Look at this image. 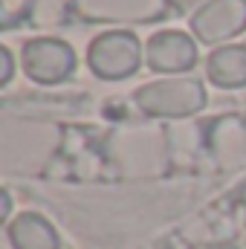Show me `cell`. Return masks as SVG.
Listing matches in <instances>:
<instances>
[{"instance_id":"cell-5","label":"cell","mask_w":246,"mask_h":249,"mask_svg":"<svg viewBox=\"0 0 246 249\" xmlns=\"http://www.w3.org/2000/svg\"><path fill=\"white\" fill-rule=\"evenodd\" d=\"M145 58L154 72H185L197 64V47L185 32H157L148 41Z\"/></svg>"},{"instance_id":"cell-1","label":"cell","mask_w":246,"mask_h":249,"mask_svg":"<svg viewBox=\"0 0 246 249\" xmlns=\"http://www.w3.org/2000/svg\"><path fill=\"white\" fill-rule=\"evenodd\" d=\"M136 107L145 110L148 116H165V119H180L203 110L206 105V90L197 78H162L151 81L136 90Z\"/></svg>"},{"instance_id":"cell-4","label":"cell","mask_w":246,"mask_h":249,"mask_svg":"<svg viewBox=\"0 0 246 249\" xmlns=\"http://www.w3.org/2000/svg\"><path fill=\"white\" fill-rule=\"evenodd\" d=\"M191 29L203 44H220L246 29V0H209L191 18Z\"/></svg>"},{"instance_id":"cell-6","label":"cell","mask_w":246,"mask_h":249,"mask_svg":"<svg viewBox=\"0 0 246 249\" xmlns=\"http://www.w3.org/2000/svg\"><path fill=\"white\" fill-rule=\"evenodd\" d=\"M6 235L15 249H61L55 226L47 217H41L38 212H23L20 217H15Z\"/></svg>"},{"instance_id":"cell-9","label":"cell","mask_w":246,"mask_h":249,"mask_svg":"<svg viewBox=\"0 0 246 249\" xmlns=\"http://www.w3.org/2000/svg\"><path fill=\"white\" fill-rule=\"evenodd\" d=\"M9 212H12V200H9V191H3V206H0V220L3 223L9 220Z\"/></svg>"},{"instance_id":"cell-8","label":"cell","mask_w":246,"mask_h":249,"mask_svg":"<svg viewBox=\"0 0 246 249\" xmlns=\"http://www.w3.org/2000/svg\"><path fill=\"white\" fill-rule=\"evenodd\" d=\"M0 67H3L0 70V84H9L12 81V72H15V61H12V53L6 47L0 50Z\"/></svg>"},{"instance_id":"cell-2","label":"cell","mask_w":246,"mask_h":249,"mask_svg":"<svg viewBox=\"0 0 246 249\" xmlns=\"http://www.w3.org/2000/svg\"><path fill=\"white\" fill-rule=\"evenodd\" d=\"M87 64L99 78L119 81L139 70L142 64V47L133 32H105L99 35L90 50H87Z\"/></svg>"},{"instance_id":"cell-7","label":"cell","mask_w":246,"mask_h":249,"mask_svg":"<svg viewBox=\"0 0 246 249\" xmlns=\"http://www.w3.org/2000/svg\"><path fill=\"white\" fill-rule=\"evenodd\" d=\"M209 81L223 90L246 87V47H220L209 55L206 64Z\"/></svg>"},{"instance_id":"cell-3","label":"cell","mask_w":246,"mask_h":249,"mask_svg":"<svg viewBox=\"0 0 246 249\" xmlns=\"http://www.w3.org/2000/svg\"><path fill=\"white\" fill-rule=\"evenodd\" d=\"M23 70L38 84H61L75 70V53L58 38H35L23 47Z\"/></svg>"}]
</instances>
